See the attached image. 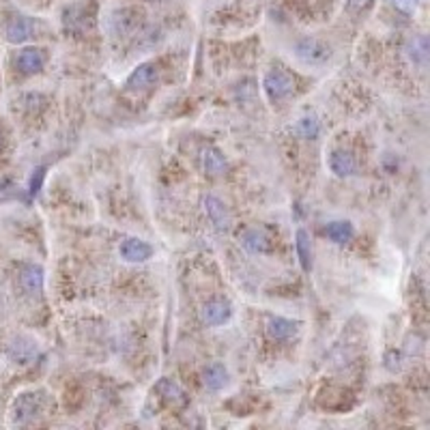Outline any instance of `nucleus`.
I'll use <instances>...</instances> for the list:
<instances>
[{
	"mask_svg": "<svg viewBox=\"0 0 430 430\" xmlns=\"http://www.w3.org/2000/svg\"><path fill=\"white\" fill-rule=\"evenodd\" d=\"M48 405V394L45 392H24L20 394L13 405H11V417L15 424H28L37 415L43 413Z\"/></svg>",
	"mask_w": 430,
	"mask_h": 430,
	"instance_id": "nucleus-1",
	"label": "nucleus"
},
{
	"mask_svg": "<svg viewBox=\"0 0 430 430\" xmlns=\"http://www.w3.org/2000/svg\"><path fill=\"white\" fill-rule=\"evenodd\" d=\"M263 86H265V93L269 97V101L278 103L282 99H286L293 89H295V80L291 73H286L284 69H271L265 80H263Z\"/></svg>",
	"mask_w": 430,
	"mask_h": 430,
	"instance_id": "nucleus-2",
	"label": "nucleus"
},
{
	"mask_svg": "<svg viewBox=\"0 0 430 430\" xmlns=\"http://www.w3.org/2000/svg\"><path fill=\"white\" fill-rule=\"evenodd\" d=\"M295 52H297L299 59L308 65H323L331 56V52L325 43H321L319 39H310V37L301 39L297 43Z\"/></svg>",
	"mask_w": 430,
	"mask_h": 430,
	"instance_id": "nucleus-3",
	"label": "nucleus"
},
{
	"mask_svg": "<svg viewBox=\"0 0 430 430\" xmlns=\"http://www.w3.org/2000/svg\"><path fill=\"white\" fill-rule=\"evenodd\" d=\"M155 80H157V69H155V65L145 63V65L136 67V69L129 73L125 86H127L129 93H145V91H149L151 86L155 84Z\"/></svg>",
	"mask_w": 430,
	"mask_h": 430,
	"instance_id": "nucleus-4",
	"label": "nucleus"
},
{
	"mask_svg": "<svg viewBox=\"0 0 430 430\" xmlns=\"http://www.w3.org/2000/svg\"><path fill=\"white\" fill-rule=\"evenodd\" d=\"M45 61L48 56L41 48H24L17 59H15V67L22 71V73H37L45 67Z\"/></svg>",
	"mask_w": 430,
	"mask_h": 430,
	"instance_id": "nucleus-5",
	"label": "nucleus"
},
{
	"mask_svg": "<svg viewBox=\"0 0 430 430\" xmlns=\"http://www.w3.org/2000/svg\"><path fill=\"white\" fill-rule=\"evenodd\" d=\"M205 211H207L211 224L217 228V231H231V226H233L231 211L226 209V205L222 203L220 198L207 196V198H205Z\"/></svg>",
	"mask_w": 430,
	"mask_h": 430,
	"instance_id": "nucleus-6",
	"label": "nucleus"
},
{
	"mask_svg": "<svg viewBox=\"0 0 430 430\" xmlns=\"http://www.w3.org/2000/svg\"><path fill=\"white\" fill-rule=\"evenodd\" d=\"M119 252L127 263H145L153 256V248L142 239H125Z\"/></svg>",
	"mask_w": 430,
	"mask_h": 430,
	"instance_id": "nucleus-7",
	"label": "nucleus"
},
{
	"mask_svg": "<svg viewBox=\"0 0 430 430\" xmlns=\"http://www.w3.org/2000/svg\"><path fill=\"white\" fill-rule=\"evenodd\" d=\"M140 24V13L138 9H121L110 17V26L114 35H129L134 33Z\"/></svg>",
	"mask_w": 430,
	"mask_h": 430,
	"instance_id": "nucleus-8",
	"label": "nucleus"
},
{
	"mask_svg": "<svg viewBox=\"0 0 430 430\" xmlns=\"http://www.w3.org/2000/svg\"><path fill=\"white\" fill-rule=\"evenodd\" d=\"M231 317H233L231 303L222 301V299H213V301H209V303L203 308V321H205L207 325H222V323H226Z\"/></svg>",
	"mask_w": 430,
	"mask_h": 430,
	"instance_id": "nucleus-9",
	"label": "nucleus"
},
{
	"mask_svg": "<svg viewBox=\"0 0 430 430\" xmlns=\"http://www.w3.org/2000/svg\"><path fill=\"white\" fill-rule=\"evenodd\" d=\"M329 168L338 177H351L357 172V162L349 151H334L329 155Z\"/></svg>",
	"mask_w": 430,
	"mask_h": 430,
	"instance_id": "nucleus-10",
	"label": "nucleus"
},
{
	"mask_svg": "<svg viewBox=\"0 0 430 430\" xmlns=\"http://www.w3.org/2000/svg\"><path fill=\"white\" fill-rule=\"evenodd\" d=\"M20 286L28 295L39 293L43 289V269L37 265H26L20 271Z\"/></svg>",
	"mask_w": 430,
	"mask_h": 430,
	"instance_id": "nucleus-11",
	"label": "nucleus"
},
{
	"mask_svg": "<svg viewBox=\"0 0 430 430\" xmlns=\"http://www.w3.org/2000/svg\"><path fill=\"white\" fill-rule=\"evenodd\" d=\"M203 383L211 392H220L222 387L228 385V370L222 364H209L203 370Z\"/></svg>",
	"mask_w": 430,
	"mask_h": 430,
	"instance_id": "nucleus-12",
	"label": "nucleus"
},
{
	"mask_svg": "<svg viewBox=\"0 0 430 430\" xmlns=\"http://www.w3.org/2000/svg\"><path fill=\"white\" fill-rule=\"evenodd\" d=\"M33 35V22L26 17H15L7 26V39L11 43H22Z\"/></svg>",
	"mask_w": 430,
	"mask_h": 430,
	"instance_id": "nucleus-13",
	"label": "nucleus"
},
{
	"mask_svg": "<svg viewBox=\"0 0 430 430\" xmlns=\"http://www.w3.org/2000/svg\"><path fill=\"white\" fill-rule=\"evenodd\" d=\"M267 331L273 340H289L297 331V323H293L289 319H282V317H273L267 323Z\"/></svg>",
	"mask_w": 430,
	"mask_h": 430,
	"instance_id": "nucleus-14",
	"label": "nucleus"
},
{
	"mask_svg": "<svg viewBox=\"0 0 430 430\" xmlns=\"http://www.w3.org/2000/svg\"><path fill=\"white\" fill-rule=\"evenodd\" d=\"M155 389L168 400L170 405H183V403H185V392L181 389L179 383H175L172 379H162V381L155 385Z\"/></svg>",
	"mask_w": 430,
	"mask_h": 430,
	"instance_id": "nucleus-15",
	"label": "nucleus"
},
{
	"mask_svg": "<svg viewBox=\"0 0 430 430\" xmlns=\"http://www.w3.org/2000/svg\"><path fill=\"white\" fill-rule=\"evenodd\" d=\"M325 233L336 243H347V241L353 239V224L351 222H342V220L340 222H331V224H327Z\"/></svg>",
	"mask_w": 430,
	"mask_h": 430,
	"instance_id": "nucleus-16",
	"label": "nucleus"
},
{
	"mask_svg": "<svg viewBox=\"0 0 430 430\" xmlns=\"http://www.w3.org/2000/svg\"><path fill=\"white\" fill-rule=\"evenodd\" d=\"M203 166H205V170L209 172V175L217 177V175H222V172L226 170V157L222 155L220 149L211 147V149H207L203 153Z\"/></svg>",
	"mask_w": 430,
	"mask_h": 430,
	"instance_id": "nucleus-17",
	"label": "nucleus"
},
{
	"mask_svg": "<svg viewBox=\"0 0 430 430\" xmlns=\"http://www.w3.org/2000/svg\"><path fill=\"white\" fill-rule=\"evenodd\" d=\"M241 243L245 250L258 254V252H265L269 248V239L265 237L263 231H258V228H252V231H248L243 237H241Z\"/></svg>",
	"mask_w": 430,
	"mask_h": 430,
	"instance_id": "nucleus-18",
	"label": "nucleus"
},
{
	"mask_svg": "<svg viewBox=\"0 0 430 430\" xmlns=\"http://www.w3.org/2000/svg\"><path fill=\"white\" fill-rule=\"evenodd\" d=\"M9 353H11V357L15 359V361H28V359H33L35 357V353H37V347L33 342H24V340H17V342H13L11 344V349H9Z\"/></svg>",
	"mask_w": 430,
	"mask_h": 430,
	"instance_id": "nucleus-19",
	"label": "nucleus"
},
{
	"mask_svg": "<svg viewBox=\"0 0 430 430\" xmlns=\"http://www.w3.org/2000/svg\"><path fill=\"white\" fill-rule=\"evenodd\" d=\"M295 245H297V254H299L301 267H303V269H310V265H312V248H310V237H308L306 231H297V241H295Z\"/></svg>",
	"mask_w": 430,
	"mask_h": 430,
	"instance_id": "nucleus-20",
	"label": "nucleus"
},
{
	"mask_svg": "<svg viewBox=\"0 0 430 430\" xmlns=\"http://www.w3.org/2000/svg\"><path fill=\"white\" fill-rule=\"evenodd\" d=\"M299 131L306 136V138H314L319 134V123L314 121V119H303L301 123H299Z\"/></svg>",
	"mask_w": 430,
	"mask_h": 430,
	"instance_id": "nucleus-21",
	"label": "nucleus"
},
{
	"mask_svg": "<svg viewBox=\"0 0 430 430\" xmlns=\"http://www.w3.org/2000/svg\"><path fill=\"white\" fill-rule=\"evenodd\" d=\"M389 3L403 13H413L415 7H417V0H389Z\"/></svg>",
	"mask_w": 430,
	"mask_h": 430,
	"instance_id": "nucleus-22",
	"label": "nucleus"
},
{
	"mask_svg": "<svg viewBox=\"0 0 430 430\" xmlns=\"http://www.w3.org/2000/svg\"><path fill=\"white\" fill-rule=\"evenodd\" d=\"M41 179H43V168H39V170H37V175H35V177H33V181H31V192H33V194L39 189Z\"/></svg>",
	"mask_w": 430,
	"mask_h": 430,
	"instance_id": "nucleus-23",
	"label": "nucleus"
},
{
	"mask_svg": "<svg viewBox=\"0 0 430 430\" xmlns=\"http://www.w3.org/2000/svg\"><path fill=\"white\" fill-rule=\"evenodd\" d=\"M0 142H3V134H0Z\"/></svg>",
	"mask_w": 430,
	"mask_h": 430,
	"instance_id": "nucleus-24",
	"label": "nucleus"
}]
</instances>
